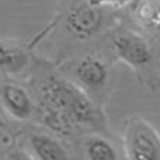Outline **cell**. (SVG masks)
<instances>
[{"mask_svg":"<svg viewBox=\"0 0 160 160\" xmlns=\"http://www.w3.org/2000/svg\"><path fill=\"white\" fill-rule=\"evenodd\" d=\"M126 158L132 160H160V135L148 121L137 115L126 122L123 135Z\"/></svg>","mask_w":160,"mask_h":160,"instance_id":"6da1fadb","label":"cell"},{"mask_svg":"<svg viewBox=\"0 0 160 160\" xmlns=\"http://www.w3.org/2000/svg\"><path fill=\"white\" fill-rule=\"evenodd\" d=\"M113 45L119 59L135 69H141L152 58V51L147 40L130 29H120L112 37Z\"/></svg>","mask_w":160,"mask_h":160,"instance_id":"7a4b0ae2","label":"cell"},{"mask_svg":"<svg viewBox=\"0 0 160 160\" xmlns=\"http://www.w3.org/2000/svg\"><path fill=\"white\" fill-rule=\"evenodd\" d=\"M135 15L142 26L160 35V0H137Z\"/></svg>","mask_w":160,"mask_h":160,"instance_id":"3957f363","label":"cell"},{"mask_svg":"<svg viewBox=\"0 0 160 160\" xmlns=\"http://www.w3.org/2000/svg\"><path fill=\"white\" fill-rule=\"evenodd\" d=\"M77 74L79 79L85 85L92 87L102 85L108 76L106 66L99 60L88 58L78 66Z\"/></svg>","mask_w":160,"mask_h":160,"instance_id":"277c9868","label":"cell"},{"mask_svg":"<svg viewBox=\"0 0 160 160\" xmlns=\"http://www.w3.org/2000/svg\"><path fill=\"white\" fill-rule=\"evenodd\" d=\"M32 144L38 156L44 160H64L68 159L66 152L56 141L44 135H35Z\"/></svg>","mask_w":160,"mask_h":160,"instance_id":"5b68a950","label":"cell"},{"mask_svg":"<svg viewBox=\"0 0 160 160\" xmlns=\"http://www.w3.org/2000/svg\"><path fill=\"white\" fill-rule=\"evenodd\" d=\"M3 98L11 110L17 115L24 117L30 112V99L21 88L14 85L6 86L3 90Z\"/></svg>","mask_w":160,"mask_h":160,"instance_id":"8992f818","label":"cell"},{"mask_svg":"<svg viewBox=\"0 0 160 160\" xmlns=\"http://www.w3.org/2000/svg\"><path fill=\"white\" fill-rule=\"evenodd\" d=\"M88 156L93 160H115L117 154L113 145L102 139H94L88 148Z\"/></svg>","mask_w":160,"mask_h":160,"instance_id":"52a82bcc","label":"cell"},{"mask_svg":"<svg viewBox=\"0 0 160 160\" xmlns=\"http://www.w3.org/2000/svg\"><path fill=\"white\" fill-rule=\"evenodd\" d=\"M12 62V57L9 52L0 46V67L9 65Z\"/></svg>","mask_w":160,"mask_h":160,"instance_id":"ba28073f","label":"cell"}]
</instances>
